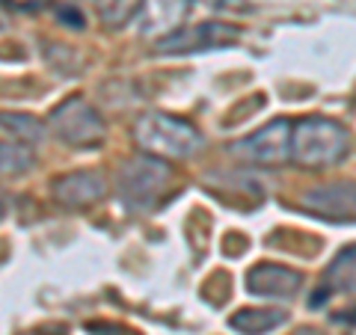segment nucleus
<instances>
[{"mask_svg":"<svg viewBox=\"0 0 356 335\" xmlns=\"http://www.w3.org/2000/svg\"><path fill=\"white\" fill-rule=\"evenodd\" d=\"M98 9V18H102L104 27H125L128 21H134L143 9V0H92Z\"/></svg>","mask_w":356,"mask_h":335,"instance_id":"ddd939ff","label":"nucleus"},{"mask_svg":"<svg viewBox=\"0 0 356 335\" xmlns=\"http://www.w3.org/2000/svg\"><path fill=\"white\" fill-rule=\"evenodd\" d=\"M332 294H356V243L336 252V259L330 261L327 273H324V291L315 294L312 306L324 303Z\"/></svg>","mask_w":356,"mask_h":335,"instance_id":"9d476101","label":"nucleus"},{"mask_svg":"<svg viewBox=\"0 0 356 335\" xmlns=\"http://www.w3.org/2000/svg\"><path fill=\"white\" fill-rule=\"evenodd\" d=\"M54 190V199L63 205V208H72V211H81V208H92L98 205L102 199L107 196V181L102 172H92V170H77L57 178L51 184Z\"/></svg>","mask_w":356,"mask_h":335,"instance_id":"6e6552de","label":"nucleus"},{"mask_svg":"<svg viewBox=\"0 0 356 335\" xmlns=\"http://www.w3.org/2000/svg\"><path fill=\"white\" fill-rule=\"evenodd\" d=\"M288 315L282 309H241L229 318V327L241 335H264L285 327Z\"/></svg>","mask_w":356,"mask_h":335,"instance_id":"9b49d317","label":"nucleus"},{"mask_svg":"<svg viewBox=\"0 0 356 335\" xmlns=\"http://www.w3.org/2000/svg\"><path fill=\"white\" fill-rule=\"evenodd\" d=\"M3 211H6V205H3V199H0V217H3Z\"/></svg>","mask_w":356,"mask_h":335,"instance_id":"f3484780","label":"nucleus"},{"mask_svg":"<svg viewBox=\"0 0 356 335\" xmlns=\"http://www.w3.org/2000/svg\"><path fill=\"white\" fill-rule=\"evenodd\" d=\"M291 133H294L291 122L276 119L270 125L250 133V137L238 140L232 146V154H238L241 161L255 163V166H282L291 161Z\"/></svg>","mask_w":356,"mask_h":335,"instance_id":"39448f33","label":"nucleus"},{"mask_svg":"<svg viewBox=\"0 0 356 335\" xmlns=\"http://www.w3.org/2000/svg\"><path fill=\"white\" fill-rule=\"evenodd\" d=\"M350 146V137L339 122L309 116L300 119L291 133V163L303 170H327L344 161Z\"/></svg>","mask_w":356,"mask_h":335,"instance_id":"f03ea898","label":"nucleus"},{"mask_svg":"<svg viewBox=\"0 0 356 335\" xmlns=\"http://www.w3.org/2000/svg\"><path fill=\"white\" fill-rule=\"evenodd\" d=\"M241 39V30L222 21H202L193 27H178L170 30L166 36L154 39V51L158 54H199V51H217L232 48Z\"/></svg>","mask_w":356,"mask_h":335,"instance_id":"423d86ee","label":"nucleus"},{"mask_svg":"<svg viewBox=\"0 0 356 335\" xmlns=\"http://www.w3.org/2000/svg\"><path fill=\"white\" fill-rule=\"evenodd\" d=\"M134 140H137L143 154H152V158L161 161H184L202 149V133L191 122L172 113H161V110L137 119Z\"/></svg>","mask_w":356,"mask_h":335,"instance_id":"f257e3e1","label":"nucleus"},{"mask_svg":"<svg viewBox=\"0 0 356 335\" xmlns=\"http://www.w3.org/2000/svg\"><path fill=\"white\" fill-rule=\"evenodd\" d=\"M86 329L92 335H140V332H134L128 327H119V323H89Z\"/></svg>","mask_w":356,"mask_h":335,"instance_id":"2eb2a0df","label":"nucleus"},{"mask_svg":"<svg viewBox=\"0 0 356 335\" xmlns=\"http://www.w3.org/2000/svg\"><path fill=\"white\" fill-rule=\"evenodd\" d=\"M48 125L54 131V137L63 140L72 149H98L102 140L107 137V125L102 113L89 101H83L81 95H72L60 107H54Z\"/></svg>","mask_w":356,"mask_h":335,"instance_id":"20e7f679","label":"nucleus"},{"mask_svg":"<svg viewBox=\"0 0 356 335\" xmlns=\"http://www.w3.org/2000/svg\"><path fill=\"white\" fill-rule=\"evenodd\" d=\"M247 291L255 297H264V300H291L300 285H303V276L291 267H282V264H270V261H261L255 264L252 270L247 273Z\"/></svg>","mask_w":356,"mask_h":335,"instance_id":"1a4fd4ad","label":"nucleus"},{"mask_svg":"<svg viewBox=\"0 0 356 335\" xmlns=\"http://www.w3.org/2000/svg\"><path fill=\"white\" fill-rule=\"evenodd\" d=\"M170 184H172L170 163L152 158V154H137V158L122 163L116 178V193L125 211L140 214V211H152L158 205V199L170 190Z\"/></svg>","mask_w":356,"mask_h":335,"instance_id":"7ed1b4c3","label":"nucleus"},{"mask_svg":"<svg viewBox=\"0 0 356 335\" xmlns=\"http://www.w3.org/2000/svg\"><path fill=\"white\" fill-rule=\"evenodd\" d=\"M0 128L6 133H13L15 142H24V146H39V142H44V137H48L44 122H39L30 113H9V110H3V113H0Z\"/></svg>","mask_w":356,"mask_h":335,"instance_id":"f8f14e48","label":"nucleus"},{"mask_svg":"<svg viewBox=\"0 0 356 335\" xmlns=\"http://www.w3.org/2000/svg\"><path fill=\"white\" fill-rule=\"evenodd\" d=\"M36 154L24 142H0V175H21L27 172Z\"/></svg>","mask_w":356,"mask_h":335,"instance_id":"4468645a","label":"nucleus"},{"mask_svg":"<svg viewBox=\"0 0 356 335\" xmlns=\"http://www.w3.org/2000/svg\"><path fill=\"white\" fill-rule=\"evenodd\" d=\"M60 18H63V21H69V27H74V30H81V27L86 24L83 15H81V13H74V9H69V6L60 9Z\"/></svg>","mask_w":356,"mask_h":335,"instance_id":"dca6fc26","label":"nucleus"},{"mask_svg":"<svg viewBox=\"0 0 356 335\" xmlns=\"http://www.w3.org/2000/svg\"><path fill=\"white\" fill-rule=\"evenodd\" d=\"M306 214L330 222H356V181H330L312 187L300 199Z\"/></svg>","mask_w":356,"mask_h":335,"instance_id":"0eeeda50","label":"nucleus"}]
</instances>
